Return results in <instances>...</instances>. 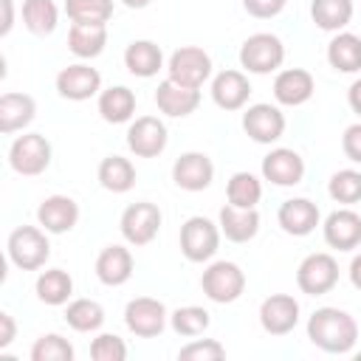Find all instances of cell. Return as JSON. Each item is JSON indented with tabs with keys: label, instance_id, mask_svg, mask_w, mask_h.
I'll list each match as a JSON object with an SVG mask.
<instances>
[{
	"label": "cell",
	"instance_id": "obj_27",
	"mask_svg": "<svg viewBox=\"0 0 361 361\" xmlns=\"http://www.w3.org/2000/svg\"><path fill=\"white\" fill-rule=\"evenodd\" d=\"M327 62L338 73L361 71V37L353 31H336V37L327 45Z\"/></svg>",
	"mask_w": 361,
	"mask_h": 361
},
{
	"label": "cell",
	"instance_id": "obj_33",
	"mask_svg": "<svg viewBox=\"0 0 361 361\" xmlns=\"http://www.w3.org/2000/svg\"><path fill=\"white\" fill-rule=\"evenodd\" d=\"M59 23V8L54 0H25L23 3V25L37 34V37H45V34H54Z\"/></svg>",
	"mask_w": 361,
	"mask_h": 361
},
{
	"label": "cell",
	"instance_id": "obj_32",
	"mask_svg": "<svg viewBox=\"0 0 361 361\" xmlns=\"http://www.w3.org/2000/svg\"><path fill=\"white\" fill-rule=\"evenodd\" d=\"M353 0H313L310 17L322 31H341L353 20Z\"/></svg>",
	"mask_w": 361,
	"mask_h": 361
},
{
	"label": "cell",
	"instance_id": "obj_26",
	"mask_svg": "<svg viewBox=\"0 0 361 361\" xmlns=\"http://www.w3.org/2000/svg\"><path fill=\"white\" fill-rule=\"evenodd\" d=\"M220 231L231 243H248V240H254L257 231H259V214H257V209H237V206L226 203L220 209Z\"/></svg>",
	"mask_w": 361,
	"mask_h": 361
},
{
	"label": "cell",
	"instance_id": "obj_9",
	"mask_svg": "<svg viewBox=\"0 0 361 361\" xmlns=\"http://www.w3.org/2000/svg\"><path fill=\"white\" fill-rule=\"evenodd\" d=\"M121 237L141 248V245H149L161 228V209L149 200H138V203H130L124 212H121Z\"/></svg>",
	"mask_w": 361,
	"mask_h": 361
},
{
	"label": "cell",
	"instance_id": "obj_3",
	"mask_svg": "<svg viewBox=\"0 0 361 361\" xmlns=\"http://www.w3.org/2000/svg\"><path fill=\"white\" fill-rule=\"evenodd\" d=\"M8 259L20 271H37L51 257V245L42 228L37 226H20L8 234Z\"/></svg>",
	"mask_w": 361,
	"mask_h": 361
},
{
	"label": "cell",
	"instance_id": "obj_39",
	"mask_svg": "<svg viewBox=\"0 0 361 361\" xmlns=\"http://www.w3.org/2000/svg\"><path fill=\"white\" fill-rule=\"evenodd\" d=\"M327 192L336 203H344V206H353L361 200V172L355 169H338L330 183H327Z\"/></svg>",
	"mask_w": 361,
	"mask_h": 361
},
{
	"label": "cell",
	"instance_id": "obj_15",
	"mask_svg": "<svg viewBox=\"0 0 361 361\" xmlns=\"http://www.w3.org/2000/svg\"><path fill=\"white\" fill-rule=\"evenodd\" d=\"M324 243L336 251H353L361 245V214L353 209H336L322 226Z\"/></svg>",
	"mask_w": 361,
	"mask_h": 361
},
{
	"label": "cell",
	"instance_id": "obj_37",
	"mask_svg": "<svg viewBox=\"0 0 361 361\" xmlns=\"http://www.w3.org/2000/svg\"><path fill=\"white\" fill-rule=\"evenodd\" d=\"M65 14L73 23H107L113 17V0H65Z\"/></svg>",
	"mask_w": 361,
	"mask_h": 361
},
{
	"label": "cell",
	"instance_id": "obj_28",
	"mask_svg": "<svg viewBox=\"0 0 361 361\" xmlns=\"http://www.w3.org/2000/svg\"><path fill=\"white\" fill-rule=\"evenodd\" d=\"M124 65L133 76L149 79L164 68V51L152 39H135L124 51Z\"/></svg>",
	"mask_w": 361,
	"mask_h": 361
},
{
	"label": "cell",
	"instance_id": "obj_8",
	"mask_svg": "<svg viewBox=\"0 0 361 361\" xmlns=\"http://www.w3.org/2000/svg\"><path fill=\"white\" fill-rule=\"evenodd\" d=\"M166 79L183 85V87H203V82L212 76V56L197 45H183L172 51L166 62Z\"/></svg>",
	"mask_w": 361,
	"mask_h": 361
},
{
	"label": "cell",
	"instance_id": "obj_34",
	"mask_svg": "<svg viewBox=\"0 0 361 361\" xmlns=\"http://www.w3.org/2000/svg\"><path fill=\"white\" fill-rule=\"evenodd\" d=\"M65 322L76 333H93L104 324V307L96 299H73L65 307Z\"/></svg>",
	"mask_w": 361,
	"mask_h": 361
},
{
	"label": "cell",
	"instance_id": "obj_29",
	"mask_svg": "<svg viewBox=\"0 0 361 361\" xmlns=\"http://www.w3.org/2000/svg\"><path fill=\"white\" fill-rule=\"evenodd\" d=\"M99 116L107 124H124L135 116V93L124 85H113L99 93Z\"/></svg>",
	"mask_w": 361,
	"mask_h": 361
},
{
	"label": "cell",
	"instance_id": "obj_20",
	"mask_svg": "<svg viewBox=\"0 0 361 361\" xmlns=\"http://www.w3.org/2000/svg\"><path fill=\"white\" fill-rule=\"evenodd\" d=\"M37 220H39V226H42L48 234H65V231H71V228L76 226V220H79V206H76V200L68 197V195H51V197H45V200L39 203Z\"/></svg>",
	"mask_w": 361,
	"mask_h": 361
},
{
	"label": "cell",
	"instance_id": "obj_49",
	"mask_svg": "<svg viewBox=\"0 0 361 361\" xmlns=\"http://www.w3.org/2000/svg\"><path fill=\"white\" fill-rule=\"evenodd\" d=\"M355 358H358V361H361V353H355Z\"/></svg>",
	"mask_w": 361,
	"mask_h": 361
},
{
	"label": "cell",
	"instance_id": "obj_12",
	"mask_svg": "<svg viewBox=\"0 0 361 361\" xmlns=\"http://www.w3.org/2000/svg\"><path fill=\"white\" fill-rule=\"evenodd\" d=\"M166 124L155 116H138L127 130V147L138 158H155L166 149Z\"/></svg>",
	"mask_w": 361,
	"mask_h": 361
},
{
	"label": "cell",
	"instance_id": "obj_31",
	"mask_svg": "<svg viewBox=\"0 0 361 361\" xmlns=\"http://www.w3.org/2000/svg\"><path fill=\"white\" fill-rule=\"evenodd\" d=\"M71 293H73V279H71L68 271L48 268V271H42L37 276V299L39 302H45L51 307H59V305H65L71 299Z\"/></svg>",
	"mask_w": 361,
	"mask_h": 361
},
{
	"label": "cell",
	"instance_id": "obj_48",
	"mask_svg": "<svg viewBox=\"0 0 361 361\" xmlns=\"http://www.w3.org/2000/svg\"><path fill=\"white\" fill-rule=\"evenodd\" d=\"M121 3H124L127 8H147L152 0H121Z\"/></svg>",
	"mask_w": 361,
	"mask_h": 361
},
{
	"label": "cell",
	"instance_id": "obj_2",
	"mask_svg": "<svg viewBox=\"0 0 361 361\" xmlns=\"http://www.w3.org/2000/svg\"><path fill=\"white\" fill-rule=\"evenodd\" d=\"M220 223H212L203 214L189 217L180 226V251L189 262H209L220 248Z\"/></svg>",
	"mask_w": 361,
	"mask_h": 361
},
{
	"label": "cell",
	"instance_id": "obj_23",
	"mask_svg": "<svg viewBox=\"0 0 361 361\" xmlns=\"http://www.w3.org/2000/svg\"><path fill=\"white\" fill-rule=\"evenodd\" d=\"M96 276L107 288H118L133 276V254L124 245H107L96 257Z\"/></svg>",
	"mask_w": 361,
	"mask_h": 361
},
{
	"label": "cell",
	"instance_id": "obj_47",
	"mask_svg": "<svg viewBox=\"0 0 361 361\" xmlns=\"http://www.w3.org/2000/svg\"><path fill=\"white\" fill-rule=\"evenodd\" d=\"M350 282L361 290V254H355L353 262H350Z\"/></svg>",
	"mask_w": 361,
	"mask_h": 361
},
{
	"label": "cell",
	"instance_id": "obj_35",
	"mask_svg": "<svg viewBox=\"0 0 361 361\" xmlns=\"http://www.w3.org/2000/svg\"><path fill=\"white\" fill-rule=\"evenodd\" d=\"M226 197L237 209H254L262 197V183L251 172H234L228 178V186H226Z\"/></svg>",
	"mask_w": 361,
	"mask_h": 361
},
{
	"label": "cell",
	"instance_id": "obj_30",
	"mask_svg": "<svg viewBox=\"0 0 361 361\" xmlns=\"http://www.w3.org/2000/svg\"><path fill=\"white\" fill-rule=\"evenodd\" d=\"M96 175H99V183L113 195H124L135 186V166L130 164V158H121V155L102 158Z\"/></svg>",
	"mask_w": 361,
	"mask_h": 361
},
{
	"label": "cell",
	"instance_id": "obj_1",
	"mask_svg": "<svg viewBox=\"0 0 361 361\" xmlns=\"http://www.w3.org/2000/svg\"><path fill=\"white\" fill-rule=\"evenodd\" d=\"M307 338L333 355H344L358 341V322L338 307H319L307 319Z\"/></svg>",
	"mask_w": 361,
	"mask_h": 361
},
{
	"label": "cell",
	"instance_id": "obj_46",
	"mask_svg": "<svg viewBox=\"0 0 361 361\" xmlns=\"http://www.w3.org/2000/svg\"><path fill=\"white\" fill-rule=\"evenodd\" d=\"M347 104H350V110H353L355 116H361V79H355V82L350 85V90H347Z\"/></svg>",
	"mask_w": 361,
	"mask_h": 361
},
{
	"label": "cell",
	"instance_id": "obj_4",
	"mask_svg": "<svg viewBox=\"0 0 361 361\" xmlns=\"http://www.w3.org/2000/svg\"><path fill=\"white\" fill-rule=\"evenodd\" d=\"M200 288H203V293H206L212 302H217V305H231V302H237V299L243 296V290H245V274H243V268H240L237 262L217 259V262H212V265L203 271Z\"/></svg>",
	"mask_w": 361,
	"mask_h": 361
},
{
	"label": "cell",
	"instance_id": "obj_41",
	"mask_svg": "<svg viewBox=\"0 0 361 361\" xmlns=\"http://www.w3.org/2000/svg\"><path fill=\"white\" fill-rule=\"evenodd\" d=\"M90 358L93 361H124L127 358V344L113 333H102L90 344Z\"/></svg>",
	"mask_w": 361,
	"mask_h": 361
},
{
	"label": "cell",
	"instance_id": "obj_18",
	"mask_svg": "<svg viewBox=\"0 0 361 361\" xmlns=\"http://www.w3.org/2000/svg\"><path fill=\"white\" fill-rule=\"evenodd\" d=\"M313 90H316V79L305 68H285L274 79V99L285 107H299L310 102Z\"/></svg>",
	"mask_w": 361,
	"mask_h": 361
},
{
	"label": "cell",
	"instance_id": "obj_38",
	"mask_svg": "<svg viewBox=\"0 0 361 361\" xmlns=\"http://www.w3.org/2000/svg\"><path fill=\"white\" fill-rule=\"evenodd\" d=\"M31 361H73V344L59 333H45L34 341Z\"/></svg>",
	"mask_w": 361,
	"mask_h": 361
},
{
	"label": "cell",
	"instance_id": "obj_42",
	"mask_svg": "<svg viewBox=\"0 0 361 361\" xmlns=\"http://www.w3.org/2000/svg\"><path fill=\"white\" fill-rule=\"evenodd\" d=\"M243 6H245V11H248L251 17H257V20H271V17H276V14L288 6V0H243Z\"/></svg>",
	"mask_w": 361,
	"mask_h": 361
},
{
	"label": "cell",
	"instance_id": "obj_14",
	"mask_svg": "<svg viewBox=\"0 0 361 361\" xmlns=\"http://www.w3.org/2000/svg\"><path fill=\"white\" fill-rule=\"evenodd\" d=\"M299 322V302L290 293H271L259 305V324L271 336H288Z\"/></svg>",
	"mask_w": 361,
	"mask_h": 361
},
{
	"label": "cell",
	"instance_id": "obj_22",
	"mask_svg": "<svg viewBox=\"0 0 361 361\" xmlns=\"http://www.w3.org/2000/svg\"><path fill=\"white\" fill-rule=\"evenodd\" d=\"M155 104L164 116H172V118H183L189 113L197 110L200 104V90L197 87H183L172 79H164L155 90Z\"/></svg>",
	"mask_w": 361,
	"mask_h": 361
},
{
	"label": "cell",
	"instance_id": "obj_10",
	"mask_svg": "<svg viewBox=\"0 0 361 361\" xmlns=\"http://www.w3.org/2000/svg\"><path fill=\"white\" fill-rule=\"evenodd\" d=\"M166 307L161 299H152V296H138V299H130L127 307H124V324L130 333H135L138 338H155L164 333L166 327Z\"/></svg>",
	"mask_w": 361,
	"mask_h": 361
},
{
	"label": "cell",
	"instance_id": "obj_11",
	"mask_svg": "<svg viewBox=\"0 0 361 361\" xmlns=\"http://www.w3.org/2000/svg\"><path fill=\"white\" fill-rule=\"evenodd\" d=\"M243 130L257 144H274L285 133V113L276 104L259 102L243 113Z\"/></svg>",
	"mask_w": 361,
	"mask_h": 361
},
{
	"label": "cell",
	"instance_id": "obj_40",
	"mask_svg": "<svg viewBox=\"0 0 361 361\" xmlns=\"http://www.w3.org/2000/svg\"><path fill=\"white\" fill-rule=\"evenodd\" d=\"M178 358H183V361H223L226 347L214 338H195L186 347H180Z\"/></svg>",
	"mask_w": 361,
	"mask_h": 361
},
{
	"label": "cell",
	"instance_id": "obj_17",
	"mask_svg": "<svg viewBox=\"0 0 361 361\" xmlns=\"http://www.w3.org/2000/svg\"><path fill=\"white\" fill-rule=\"evenodd\" d=\"M172 180L186 192H203L214 180V164L206 152H183L172 164Z\"/></svg>",
	"mask_w": 361,
	"mask_h": 361
},
{
	"label": "cell",
	"instance_id": "obj_19",
	"mask_svg": "<svg viewBox=\"0 0 361 361\" xmlns=\"http://www.w3.org/2000/svg\"><path fill=\"white\" fill-rule=\"evenodd\" d=\"M276 220H279V226H282L285 234L307 237L319 226L322 214H319V206L313 200H307V197H290V200H285L279 206Z\"/></svg>",
	"mask_w": 361,
	"mask_h": 361
},
{
	"label": "cell",
	"instance_id": "obj_24",
	"mask_svg": "<svg viewBox=\"0 0 361 361\" xmlns=\"http://www.w3.org/2000/svg\"><path fill=\"white\" fill-rule=\"evenodd\" d=\"M107 45V23H71L68 48L79 59H93Z\"/></svg>",
	"mask_w": 361,
	"mask_h": 361
},
{
	"label": "cell",
	"instance_id": "obj_45",
	"mask_svg": "<svg viewBox=\"0 0 361 361\" xmlns=\"http://www.w3.org/2000/svg\"><path fill=\"white\" fill-rule=\"evenodd\" d=\"M3 6V25H0V37H6L14 25V0H0Z\"/></svg>",
	"mask_w": 361,
	"mask_h": 361
},
{
	"label": "cell",
	"instance_id": "obj_16",
	"mask_svg": "<svg viewBox=\"0 0 361 361\" xmlns=\"http://www.w3.org/2000/svg\"><path fill=\"white\" fill-rule=\"evenodd\" d=\"M262 178L274 186H296L305 178V161L296 149L276 147L262 158Z\"/></svg>",
	"mask_w": 361,
	"mask_h": 361
},
{
	"label": "cell",
	"instance_id": "obj_36",
	"mask_svg": "<svg viewBox=\"0 0 361 361\" xmlns=\"http://www.w3.org/2000/svg\"><path fill=\"white\" fill-rule=\"evenodd\" d=\"M169 324L178 336H186V338H195L200 333L209 330L212 324V316L206 307H197V305H186V307H178L172 316H169Z\"/></svg>",
	"mask_w": 361,
	"mask_h": 361
},
{
	"label": "cell",
	"instance_id": "obj_43",
	"mask_svg": "<svg viewBox=\"0 0 361 361\" xmlns=\"http://www.w3.org/2000/svg\"><path fill=\"white\" fill-rule=\"evenodd\" d=\"M341 149L344 155L353 161V164H361V121L358 124H350L341 135Z\"/></svg>",
	"mask_w": 361,
	"mask_h": 361
},
{
	"label": "cell",
	"instance_id": "obj_44",
	"mask_svg": "<svg viewBox=\"0 0 361 361\" xmlns=\"http://www.w3.org/2000/svg\"><path fill=\"white\" fill-rule=\"evenodd\" d=\"M17 336V324L11 319V313H0V350H6Z\"/></svg>",
	"mask_w": 361,
	"mask_h": 361
},
{
	"label": "cell",
	"instance_id": "obj_5",
	"mask_svg": "<svg viewBox=\"0 0 361 361\" xmlns=\"http://www.w3.org/2000/svg\"><path fill=\"white\" fill-rule=\"evenodd\" d=\"M285 62V45L276 34H268V31H259V34H251L243 48H240V65L248 71V73H274L276 68H282Z\"/></svg>",
	"mask_w": 361,
	"mask_h": 361
},
{
	"label": "cell",
	"instance_id": "obj_21",
	"mask_svg": "<svg viewBox=\"0 0 361 361\" xmlns=\"http://www.w3.org/2000/svg\"><path fill=\"white\" fill-rule=\"evenodd\" d=\"M251 96V82L243 71H220L212 79V99L220 110H240Z\"/></svg>",
	"mask_w": 361,
	"mask_h": 361
},
{
	"label": "cell",
	"instance_id": "obj_7",
	"mask_svg": "<svg viewBox=\"0 0 361 361\" xmlns=\"http://www.w3.org/2000/svg\"><path fill=\"white\" fill-rule=\"evenodd\" d=\"M338 282V262L333 254L327 251H316V254H307L299 268H296V285L302 293L307 296H322V293H330Z\"/></svg>",
	"mask_w": 361,
	"mask_h": 361
},
{
	"label": "cell",
	"instance_id": "obj_6",
	"mask_svg": "<svg viewBox=\"0 0 361 361\" xmlns=\"http://www.w3.org/2000/svg\"><path fill=\"white\" fill-rule=\"evenodd\" d=\"M8 164L17 175L34 178L42 175L51 164V144L42 133H23L14 138L11 149H8Z\"/></svg>",
	"mask_w": 361,
	"mask_h": 361
},
{
	"label": "cell",
	"instance_id": "obj_25",
	"mask_svg": "<svg viewBox=\"0 0 361 361\" xmlns=\"http://www.w3.org/2000/svg\"><path fill=\"white\" fill-rule=\"evenodd\" d=\"M34 113H37V102L28 96V93H3L0 96V133H17V130H25L31 121H34Z\"/></svg>",
	"mask_w": 361,
	"mask_h": 361
},
{
	"label": "cell",
	"instance_id": "obj_13",
	"mask_svg": "<svg viewBox=\"0 0 361 361\" xmlns=\"http://www.w3.org/2000/svg\"><path fill=\"white\" fill-rule=\"evenodd\" d=\"M56 90L68 102H87L90 96L102 93V73L85 62L68 65L56 73Z\"/></svg>",
	"mask_w": 361,
	"mask_h": 361
}]
</instances>
